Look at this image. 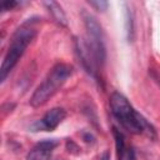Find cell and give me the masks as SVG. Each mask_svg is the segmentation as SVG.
Segmentation results:
<instances>
[{
	"instance_id": "6da1fadb",
	"label": "cell",
	"mask_w": 160,
	"mask_h": 160,
	"mask_svg": "<svg viewBox=\"0 0 160 160\" xmlns=\"http://www.w3.org/2000/svg\"><path fill=\"white\" fill-rule=\"evenodd\" d=\"M85 38L76 40V52L82 66L89 74H95L104 66L106 59L104 32L98 20L89 12L82 14Z\"/></svg>"
},
{
	"instance_id": "7a4b0ae2",
	"label": "cell",
	"mask_w": 160,
	"mask_h": 160,
	"mask_svg": "<svg viewBox=\"0 0 160 160\" xmlns=\"http://www.w3.org/2000/svg\"><path fill=\"white\" fill-rule=\"evenodd\" d=\"M109 105L112 116L129 132L136 135H146L149 138L156 136L152 125L134 109V106L122 94L118 91L112 92L109 99Z\"/></svg>"
},
{
	"instance_id": "3957f363",
	"label": "cell",
	"mask_w": 160,
	"mask_h": 160,
	"mask_svg": "<svg viewBox=\"0 0 160 160\" xmlns=\"http://www.w3.org/2000/svg\"><path fill=\"white\" fill-rule=\"evenodd\" d=\"M36 36V29L34 26L32 20H28L24 24H21L15 32L12 34L10 39V44L8 48V51L4 56L1 68H0V79L1 82L5 81L6 76L11 72V70L15 68L20 58L24 55L25 50L30 45V42Z\"/></svg>"
},
{
	"instance_id": "277c9868",
	"label": "cell",
	"mask_w": 160,
	"mask_h": 160,
	"mask_svg": "<svg viewBox=\"0 0 160 160\" xmlns=\"http://www.w3.org/2000/svg\"><path fill=\"white\" fill-rule=\"evenodd\" d=\"M71 72L72 68L70 65L64 62L55 64L32 92L30 98V105L34 108H40L46 104L62 88Z\"/></svg>"
},
{
	"instance_id": "5b68a950",
	"label": "cell",
	"mask_w": 160,
	"mask_h": 160,
	"mask_svg": "<svg viewBox=\"0 0 160 160\" xmlns=\"http://www.w3.org/2000/svg\"><path fill=\"white\" fill-rule=\"evenodd\" d=\"M58 145L59 141L56 139H45L42 141H39L28 152L25 160H50L52 151Z\"/></svg>"
},
{
	"instance_id": "8992f818",
	"label": "cell",
	"mask_w": 160,
	"mask_h": 160,
	"mask_svg": "<svg viewBox=\"0 0 160 160\" xmlns=\"http://www.w3.org/2000/svg\"><path fill=\"white\" fill-rule=\"evenodd\" d=\"M66 116V111L62 108H52L49 111L45 112V115L41 118L40 121L35 124V128L38 130H45V131H51L56 129L62 120Z\"/></svg>"
},
{
	"instance_id": "52a82bcc",
	"label": "cell",
	"mask_w": 160,
	"mask_h": 160,
	"mask_svg": "<svg viewBox=\"0 0 160 160\" xmlns=\"http://www.w3.org/2000/svg\"><path fill=\"white\" fill-rule=\"evenodd\" d=\"M114 140H115V150H116V159L118 160H136L135 151L131 146V144L128 142V139L125 135L118 129L112 128Z\"/></svg>"
},
{
	"instance_id": "ba28073f",
	"label": "cell",
	"mask_w": 160,
	"mask_h": 160,
	"mask_svg": "<svg viewBox=\"0 0 160 160\" xmlns=\"http://www.w3.org/2000/svg\"><path fill=\"white\" fill-rule=\"evenodd\" d=\"M44 4H45V6L48 8L49 12L52 15L54 20H55L58 24L65 26V25H66V16H65V14H64L61 6H60L58 2H55V1H46V2H44Z\"/></svg>"
},
{
	"instance_id": "9c48e42d",
	"label": "cell",
	"mask_w": 160,
	"mask_h": 160,
	"mask_svg": "<svg viewBox=\"0 0 160 160\" xmlns=\"http://www.w3.org/2000/svg\"><path fill=\"white\" fill-rule=\"evenodd\" d=\"M90 6H92L95 10H99V11H104L106 8H108V2L106 1H89Z\"/></svg>"
},
{
	"instance_id": "30bf717a",
	"label": "cell",
	"mask_w": 160,
	"mask_h": 160,
	"mask_svg": "<svg viewBox=\"0 0 160 160\" xmlns=\"http://www.w3.org/2000/svg\"><path fill=\"white\" fill-rule=\"evenodd\" d=\"M19 2L16 1H4L2 5H1V10L2 11H8V10H12L15 6H18Z\"/></svg>"
},
{
	"instance_id": "8fae6325",
	"label": "cell",
	"mask_w": 160,
	"mask_h": 160,
	"mask_svg": "<svg viewBox=\"0 0 160 160\" xmlns=\"http://www.w3.org/2000/svg\"><path fill=\"white\" fill-rule=\"evenodd\" d=\"M96 160H110V155H109V152L108 151H104Z\"/></svg>"
},
{
	"instance_id": "7c38bea8",
	"label": "cell",
	"mask_w": 160,
	"mask_h": 160,
	"mask_svg": "<svg viewBox=\"0 0 160 160\" xmlns=\"http://www.w3.org/2000/svg\"><path fill=\"white\" fill-rule=\"evenodd\" d=\"M56 160H61V159H56Z\"/></svg>"
}]
</instances>
